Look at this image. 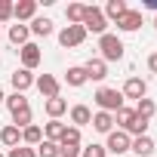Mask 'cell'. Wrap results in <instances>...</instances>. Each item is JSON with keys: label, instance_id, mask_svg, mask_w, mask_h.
<instances>
[{"label": "cell", "instance_id": "37", "mask_svg": "<svg viewBox=\"0 0 157 157\" xmlns=\"http://www.w3.org/2000/svg\"><path fill=\"white\" fill-rule=\"evenodd\" d=\"M3 99H6V96H3V90H0V102H3Z\"/></svg>", "mask_w": 157, "mask_h": 157}, {"label": "cell", "instance_id": "21", "mask_svg": "<svg viewBox=\"0 0 157 157\" xmlns=\"http://www.w3.org/2000/svg\"><path fill=\"white\" fill-rule=\"evenodd\" d=\"M62 136H65V123H62V120H49V123L43 126V139H46V142H56V145H59Z\"/></svg>", "mask_w": 157, "mask_h": 157}, {"label": "cell", "instance_id": "27", "mask_svg": "<svg viewBox=\"0 0 157 157\" xmlns=\"http://www.w3.org/2000/svg\"><path fill=\"white\" fill-rule=\"evenodd\" d=\"M6 108H10V114H16V111L28 108V99H25V93H13V96H6Z\"/></svg>", "mask_w": 157, "mask_h": 157}, {"label": "cell", "instance_id": "4", "mask_svg": "<svg viewBox=\"0 0 157 157\" xmlns=\"http://www.w3.org/2000/svg\"><path fill=\"white\" fill-rule=\"evenodd\" d=\"M83 28H86V34L93 31V34H105V28H108V19H105V13L99 10V6H86V13H83Z\"/></svg>", "mask_w": 157, "mask_h": 157}, {"label": "cell", "instance_id": "26", "mask_svg": "<svg viewBox=\"0 0 157 157\" xmlns=\"http://www.w3.org/2000/svg\"><path fill=\"white\" fill-rule=\"evenodd\" d=\"M83 13H86L83 3H68V10H65V16H68L71 25H83Z\"/></svg>", "mask_w": 157, "mask_h": 157}, {"label": "cell", "instance_id": "8", "mask_svg": "<svg viewBox=\"0 0 157 157\" xmlns=\"http://www.w3.org/2000/svg\"><path fill=\"white\" fill-rule=\"evenodd\" d=\"M120 93H123V99H136V102H139V99H145V96H148V83L142 80V77H129V80L123 83V90H120Z\"/></svg>", "mask_w": 157, "mask_h": 157}, {"label": "cell", "instance_id": "25", "mask_svg": "<svg viewBox=\"0 0 157 157\" xmlns=\"http://www.w3.org/2000/svg\"><path fill=\"white\" fill-rule=\"evenodd\" d=\"M126 10H129V6L123 3V0H108V6H105L102 13H105V19H114V22H117V19L126 13Z\"/></svg>", "mask_w": 157, "mask_h": 157}, {"label": "cell", "instance_id": "33", "mask_svg": "<svg viewBox=\"0 0 157 157\" xmlns=\"http://www.w3.org/2000/svg\"><path fill=\"white\" fill-rule=\"evenodd\" d=\"M59 157H80V145H59Z\"/></svg>", "mask_w": 157, "mask_h": 157}, {"label": "cell", "instance_id": "32", "mask_svg": "<svg viewBox=\"0 0 157 157\" xmlns=\"http://www.w3.org/2000/svg\"><path fill=\"white\" fill-rule=\"evenodd\" d=\"M6 157H37V151L34 148H28V145H16V148H10V154Z\"/></svg>", "mask_w": 157, "mask_h": 157}, {"label": "cell", "instance_id": "18", "mask_svg": "<svg viewBox=\"0 0 157 157\" xmlns=\"http://www.w3.org/2000/svg\"><path fill=\"white\" fill-rule=\"evenodd\" d=\"M71 123L80 129V126H86V123H93V111L86 108V105H74L71 108Z\"/></svg>", "mask_w": 157, "mask_h": 157}, {"label": "cell", "instance_id": "15", "mask_svg": "<svg viewBox=\"0 0 157 157\" xmlns=\"http://www.w3.org/2000/svg\"><path fill=\"white\" fill-rule=\"evenodd\" d=\"M34 80H37V77H34L31 71H25V68L13 71V86H16V93H25L28 86H34Z\"/></svg>", "mask_w": 157, "mask_h": 157}, {"label": "cell", "instance_id": "17", "mask_svg": "<svg viewBox=\"0 0 157 157\" xmlns=\"http://www.w3.org/2000/svg\"><path fill=\"white\" fill-rule=\"evenodd\" d=\"M43 142V129L37 126V123H31V126H25L22 129V145H28V148H37Z\"/></svg>", "mask_w": 157, "mask_h": 157}, {"label": "cell", "instance_id": "28", "mask_svg": "<svg viewBox=\"0 0 157 157\" xmlns=\"http://www.w3.org/2000/svg\"><path fill=\"white\" fill-rule=\"evenodd\" d=\"M13 126H19V129H25V126H31V105L13 114Z\"/></svg>", "mask_w": 157, "mask_h": 157}, {"label": "cell", "instance_id": "36", "mask_svg": "<svg viewBox=\"0 0 157 157\" xmlns=\"http://www.w3.org/2000/svg\"><path fill=\"white\" fill-rule=\"evenodd\" d=\"M145 6H148V10H154V13H157V0H145Z\"/></svg>", "mask_w": 157, "mask_h": 157}, {"label": "cell", "instance_id": "29", "mask_svg": "<svg viewBox=\"0 0 157 157\" xmlns=\"http://www.w3.org/2000/svg\"><path fill=\"white\" fill-rule=\"evenodd\" d=\"M34 151H37V157H59V145H56V142H46V139H43Z\"/></svg>", "mask_w": 157, "mask_h": 157}, {"label": "cell", "instance_id": "2", "mask_svg": "<svg viewBox=\"0 0 157 157\" xmlns=\"http://www.w3.org/2000/svg\"><path fill=\"white\" fill-rule=\"evenodd\" d=\"M96 105H99V111H108V114H117L120 108H123V93L120 90H111V86H102V90H96Z\"/></svg>", "mask_w": 157, "mask_h": 157}, {"label": "cell", "instance_id": "20", "mask_svg": "<svg viewBox=\"0 0 157 157\" xmlns=\"http://www.w3.org/2000/svg\"><path fill=\"white\" fill-rule=\"evenodd\" d=\"M132 111H136V117H139V120H151V117L157 114V105L145 96V99H139V102H136V108H132Z\"/></svg>", "mask_w": 157, "mask_h": 157}, {"label": "cell", "instance_id": "11", "mask_svg": "<svg viewBox=\"0 0 157 157\" xmlns=\"http://www.w3.org/2000/svg\"><path fill=\"white\" fill-rule=\"evenodd\" d=\"M117 28L126 31V34H129V31H139V28H142V13H139V10H126V13L117 19Z\"/></svg>", "mask_w": 157, "mask_h": 157}, {"label": "cell", "instance_id": "13", "mask_svg": "<svg viewBox=\"0 0 157 157\" xmlns=\"http://www.w3.org/2000/svg\"><path fill=\"white\" fill-rule=\"evenodd\" d=\"M43 111L49 114V120H59V117L68 111V102H65L62 96H56V99H46V102H43Z\"/></svg>", "mask_w": 157, "mask_h": 157}, {"label": "cell", "instance_id": "9", "mask_svg": "<svg viewBox=\"0 0 157 157\" xmlns=\"http://www.w3.org/2000/svg\"><path fill=\"white\" fill-rule=\"evenodd\" d=\"M34 16H37V0H19V3H13V19L19 25L34 19Z\"/></svg>", "mask_w": 157, "mask_h": 157}, {"label": "cell", "instance_id": "38", "mask_svg": "<svg viewBox=\"0 0 157 157\" xmlns=\"http://www.w3.org/2000/svg\"><path fill=\"white\" fill-rule=\"evenodd\" d=\"M154 28H157V19H154Z\"/></svg>", "mask_w": 157, "mask_h": 157}, {"label": "cell", "instance_id": "31", "mask_svg": "<svg viewBox=\"0 0 157 157\" xmlns=\"http://www.w3.org/2000/svg\"><path fill=\"white\" fill-rule=\"evenodd\" d=\"M80 157H108V151H105V145H86V148H80Z\"/></svg>", "mask_w": 157, "mask_h": 157}, {"label": "cell", "instance_id": "24", "mask_svg": "<svg viewBox=\"0 0 157 157\" xmlns=\"http://www.w3.org/2000/svg\"><path fill=\"white\" fill-rule=\"evenodd\" d=\"M65 83H68V86H83V83H86V71H83L80 65L68 68V74H65Z\"/></svg>", "mask_w": 157, "mask_h": 157}, {"label": "cell", "instance_id": "16", "mask_svg": "<svg viewBox=\"0 0 157 157\" xmlns=\"http://www.w3.org/2000/svg\"><path fill=\"white\" fill-rule=\"evenodd\" d=\"M28 37H31V28H28V25H19V22L10 25V43H16L19 49L28 43Z\"/></svg>", "mask_w": 157, "mask_h": 157}, {"label": "cell", "instance_id": "12", "mask_svg": "<svg viewBox=\"0 0 157 157\" xmlns=\"http://www.w3.org/2000/svg\"><path fill=\"white\" fill-rule=\"evenodd\" d=\"M83 71H86V80H105V77H108V65L102 59H90L83 65Z\"/></svg>", "mask_w": 157, "mask_h": 157}, {"label": "cell", "instance_id": "5", "mask_svg": "<svg viewBox=\"0 0 157 157\" xmlns=\"http://www.w3.org/2000/svg\"><path fill=\"white\" fill-rule=\"evenodd\" d=\"M129 148H132V139H129L123 129H111V132H108V145H105L108 154H126Z\"/></svg>", "mask_w": 157, "mask_h": 157}, {"label": "cell", "instance_id": "7", "mask_svg": "<svg viewBox=\"0 0 157 157\" xmlns=\"http://www.w3.org/2000/svg\"><path fill=\"white\" fill-rule=\"evenodd\" d=\"M19 52H22V68H25V71H34V68L40 65V59H43L40 46H37V43H31V40H28Z\"/></svg>", "mask_w": 157, "mask_h": 157}, {"label": "cell", "instance_id": "1", "mask_svg": "<svg viewBox=\"0 0 157 157\" xmlns=\"http://www.w3.org/2000/svg\"><path fill=\"white\" fill-rule=\"evenodd\" d=\"M114 120L120 123V129L126 132V136H148V120H139L136 117V111L132 108H120L117 114H114Z\"/></svg>", "mask_w": 157, "mask_h": 157}, {"label": "cell", "instance_id": "30", "mask_svg": "<svg viewBox=\"0 0 157 157\" xmlns=\"http://www.w3.org/2000/svg\"><path fill=\"white\" fill-rule=\"evenodd\" d=\"M59 145H80V129L77 126H65V136H62Z\"/></svg>", "mask_w": 157, "mask_h": 157}, {"label": "cell", "instance_id": "10", "mask_svg": "<svg viewBox=\"0 0 157 157\" xmlns=\"http://www.w3.org/2000/svg\"><path fill=\"white\" fill-rule=\"evenodd\" d=\"M34 86L40 90L43 99H56V96H59V80H56L52 74H40L37 80H34Z\"/></svg>", "mask_w": 157, "mask_h": 157}, {"label": "cell", "instance_id": "34", "mask_svg": "<svg viewBox=\"0 0 157 157\" xmlns=\"http://www.w3.org/2000/svg\"><path fill=\"white\" fill-rule=\"evenodd\" d=\"M13 19V3L10 0H0V22H10Z\"/></svg>", "mask_w": 157, "mask_h": 157}, {"label": "cell", "instance_id": "35", "mask_svg": "<svg viewBox=\"0 0 157 157\" xmlns=\"http://www.w3.org/2000/svg\"><path fill=\"white\" fill-rule=\"evenodd\" d=\"M148 68L157 74V52H151V56H148Z\"/></svg>", "mask_w": 157, "mask_h": 157}, {"label": "cell", "instance_id": "6", "mask_svg": "<svg viewBox=\"0 0 157 157\" xmlns=\"http://www.w3.org/2000/svg\"><path fill=\"white\" fill-rule=\"evenodd\" d=\"M83 40H86V28H83V25H65V31L59 34V43H62L65 49L80 46Z\"/></svg>", "mask_w": 157, "mask_h": 157}, {"label": "cell", "instance_id": "3", "mask_svg": "<svg viewBox=\"0 0 157 157\" xmlns=\"http://www.w3.org/2000/svg\"><path fill=\"white\" fill-rule=\"evenodd\" d=\"M99 49H102V62L108 65V62H120L123 59V40L117 37V34H102L99 37Z\"/></svg>", "mask_w": 157, "mask_h": 157}, {"label": "cell", "instance_id": "23", "mask_svg": "<svg viewBox=\"0 0 157 157\" xmlns=\"http://www.w3.org/2000/svg\"><path fill=\"white\" fill-rule=\"evenodd\" d=\"M31 34H37V37H49V34H52V19L37 16V19L31 22Z\"/></svg>", "mask_w": 157, "mask_h": 157}, {"label": "cell", "instance_id": "22", "mask_svg": "<svg viewBox=\"0 0 157 157\" xmlns=\"http://www.w3.org/2000/svg\"><path fill=\"white\" fill-rule=\"evenodd\" d=\"M154 148H157V145H154V139H151V136H139V139L132 142V148H129V151H136L139 157H151V154H154Z\"/></svg>", "mask_w": 157, "mask_h": 157}, {"label": "cell", "instance_id": "14", "mask_svg": "<svg viewBox=\"0 0 157 157\" xmlns=\"http://www.w3.org/2000/svg\"><path fill=\"white\" fill-rule=\"evenodd\" d=\"M93 129L108 136V132L114 129V114H108V111H96V114H93Z\"/></svg>", "mask_w": 157, "mask_h": 157}, {"label": "cell", "instance_id": "19", "mask_svg": "<svg viewBox=\"0 0 157 157\" xmlns=\"http://www.w3.org/2000/svg\"><path fill=\"white\" fill-rule=\"evenodd\" d=\"M0 142H3L6 148H16V145H22V129L19 126H3V129H0Z\"/></svg>", "mask_w": 157, "mask_h": 157}, {"label": "cell", "instance_id": "39", "mask_svg": "<svg viewBox=\"0 0 157 157\" xmlns=\"http://www.w3.org/2000/svg\"><path fill=\"white\" fill-rule=\"evenodd\" d=\"M0 157H3V154H0Z\"/></svg>", "mask_w": 157, "mask_h": 157}]
</instances>
